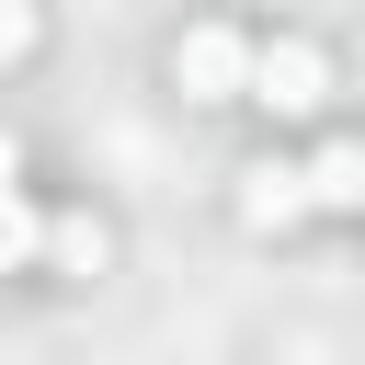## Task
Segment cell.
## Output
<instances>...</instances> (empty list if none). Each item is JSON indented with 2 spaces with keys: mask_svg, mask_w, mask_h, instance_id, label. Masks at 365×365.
<instances>
[{
  "mask_svg": "<svg viewBox=\"0 0 365 365\" xmlns=\"http://www.w3.org/2000/svg\"><path fill=\"white\" fill-rule=\"evenodd\" d=\"M171 80H182V103H251V34L194 23V34L171 46Z\"/></svg>",
  "mask_w": 365,
  "mask_h": 365,
  "instance_id": "6da1fadb",
  "label": "cell"
},
{
  "mask_svg": "<svg viewBox=\"0 0 365 365\" xmlns=\"http://www.w3.org/2000/svg\"><path fill=\"white\" fill-rule=\"evenodd\" d=\"M251 103H274V114H319V103H331V57H319L308 34L251 46Z\"/></svg>",
  "mask_w": 365,
  "mask_h": 365,
  "instance_id": "7a4b0ae2",
  "label": "cell"
},
{
  "mask_svg": "<svg viewBox=\"0 0 365 365\" xmlns=\"http://www.w3.org/2000/svg\"><path fill=\"white\" fill-rule=\"evenodd\" d=\"M308 205H331V217H365V137H331V148L308 160Z\"/></svg>",
  "mask_w": 365,
  "mask_h": 365,
  "instance_id": "3957f363",
  "label": "cell"
},
{
  "mask_svg": "<svg viewBox=\"0 0 365 365\" xmlns=\"http://www.w3.org/2000/svg\"><path fill=\"white\" fill-rule=\"evenodd\" d=\"M240 217H251V228H297V217H308V171H285V160H262V171L240 182Z\"/></svg>",
  "mask_w": 365,
  "mask_h": 365,
  "instance_id": "277c9868",
  "label": "cell"
},
{
  "mask_svg": "<svg viewBox=\"0 0 365 365\" xmlns=\"http://www.w3.org/2000/svg\"><path fill=\"white\" fill-rule=\"evenodd\" d=\"M23 262H46V217L0 182V274H23Z\"/></svg>",
  "mask_w": 365,
  "mask_h": 365,
  "instance_id": "5b68a950",
  "label": "cell"
},
{
  "mask_svg": "<svg viewBox=\"0 0 365 365\" xmlns=\"http://www.w3.org/2000/svg\"><path fill=\"white\" fill-rule=\"evenodd\" d=\"M46 262L91 274V262H103V228H91V217H46Z\"/></svg>",
  "mask_w": 365,
  "mask_h": 365,
  "instance_id": "8992f818",
  "label": "cell"
},
{
  "mask_svg": "<svg viewBox=\"0 0 365 365\" xmlns=\"http://www.w3.org/2000/svg\"><path fill=\"white\" fill-rule=\"evenodd\" d=\"M23 46H34V11H23V0H0V68H11Z\"/></svg>",
  "mask_w": 365,
  "mask_h": 365,
  "instance_id": "52a82bcc",
  "label": "cell"
},
{
  "mask_svg": "<svg viewBox=\"0 0 365 365\" xmlns=\"http://www.w3.org/2000/svg\"><path fill=\"white\" fill-rule=\"evenodd\" d=\"M11 171H23V148H11V125H0V182H11Z\"/></svg>",
  "mask_w": 365,
  "mask_h": 365,
  "instance_id": "ba28073f",
  "label": "cell"
}]
</instances>
